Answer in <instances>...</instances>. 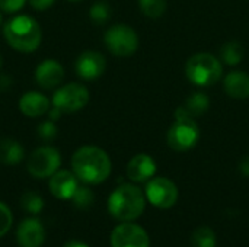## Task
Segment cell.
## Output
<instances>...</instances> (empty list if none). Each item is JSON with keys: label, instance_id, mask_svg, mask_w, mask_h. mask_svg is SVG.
I'll return each instance as SVG.
<instances>
[{"label": "cell", "instance_id": "1", "mask_svg": "<svg viewBox=\"0 0 249 247\" xmlns=\"http://www.w3.org/2000/svg\"><path fill=\"white\" fill-rule=\"evenodd\" d=\"M73 173L86 185H99L111 175V159L105 150L96 146H83L73 153Z\"/></svg>", "mask_w": 249, "mask_h": 247}, {"label": "cell", "instance_id": "2", "mask_svg": "<svg viewBox=\"0 0 249 247\" xmlns=\"http://www.w3.org/2000/svg\"><path fill=\"white\" fill-rule=\"evenodd\" d=\"M6 42L18 52H34L42 41V31L36 19L28 15L13 16L3 26Z\"/></svg>", "mask_w": 249, "mask_h": 247}, {"label": "cell", "instance_id": "3", "mask_svg": "<svg viewBox=\"0 0 249 247\" xmlns=\"http://www.w3.org/2000/svg\"><path fill=\"white\" fill-rule=\"evenodd\" d=\"M146 195L133 183L120 185L108 199V211L109 214L121 221L130 223L137 220L146 207Z\"/></svg>", "mask_w": 249, "mask_h": 247}, {"label": "cell", "instance_id": "4", "mask_svg": "<svg viewBox=\"0 0 249 247\" xmlns=\"http://www.w3.org/2000/svg\"><path fill=\"white\" fill-rule=\"evenodd\" d=\"M185 74L193 84L207 87L222 79L223 64L209 52H198L188 58L185 64Z\"/></svg>", "mask_w": 249, "mask_h": 247}, {"label": "cell", "instance_id": "5", "mask_svg": "<svg viewBox=\"0 0 249 247\" xmlns=\"http://www.w3.org/2000/svg\"><path fill=\"white\" fill-rule=\"evenodd\" d=\"M104 42L115 57H130L139 48L137 32L125 23H115L108 28L104 35Z\"/></svg>", "mask_w": 249, "mask_h": 247}, {"label": "cell", "instance_id": "6", "mask_svg": "<svg viewBox=\"0 0 249 247\" xmlns=\"http://www.w3.org/2000/svg\"><path fill=\"white\" fill-rule=\"evenodd\" d=\"M200 140V128L194 118L175 119L166 134L168 146L178 153H185L196 147Z\"/></svg>", "mask_w": 249, "mask_h": 247}, {"label": "cell", "instance_id": "7", "mask_svg": "<svg viewBox=\"0 0 249 247\" xmlns=\"http://www.w3.org/2000/svg\"><path fill=\"white\" fill-rule=\"evenodd\" d=\"M61 165V154L55 147L41 146L35 148L26 162V169L31 176L36 179L51 178Z\"/></svg>", "mask_w": 249, "mask_h": 247}, {"label": "cell", "instance_id": "8", "mask_svg": "<svg viewBox=\"0 0 249 247\" xmlns=\"http://www.w3.org/2000/svg\"><path fill=\"white\" fill-rule=\"evenodd\" d=\"M89 102V90L80 83H67L58 87L51 99L53 106L64 112H77Z\"/></svg>", "mask_w": 249, "mask_h": 247}, {"label": "cell", "instance_id": "9", "mask_svg": "<svg viewBox=\"0 0 249 247\" xmlns=\"http://www.w3.org/2000/svg\"><path fill=\"white\" fill-rule=\"evenodd\" d=\"M144 195L153 207L168 210L177 204L179 194L177 185L171 179L158 176V178H152L147 182Z\"/></svg>", "mask_w": 249, "mask_h": 247}, {"label": "cell", "instance_id": "10", "mask_svg": "<svg viewBox=\"0 0 249 247\" xmlns=\"http://www.w3.org/2000/svg\"><path fill=\"white\" fill-rule=\"evenodd\" d=\"M112 247H149L150 240L144 229L137 224L123 223L114 229L111 233Z\"/></svg>", "mask_w": 249, "mask_h": 247}, {"label": "cell", "instance_id": "11", "mask_svg": "<svg viewBox=\"0 0 249 247\" xmlns=\"http://www.w3.org/2000/svg\"><path fill=\"white\" fill-rule=\"evenodd\" d=\"M74 68L76 74L83 80H95L104 74L107 68V60L98 51H85L77 57Z\"/></svg>", "mask_w": 249, "mask_h": 247}, {"label": "cell", "instance_id": "12", "mask_svg": "<svg viewBox=\"0 0 249 247\" xmlns=\"http://www.w3.org/2000/svg\"><path fill=\"white\" fill-rule=\"evenodd\" d=\"M63 79H64V68L57 60L47 58L36 66L35 82L39 87L54 89L61 84Z\"/></svg>", "mask_w": 249, "mask_h": 247}, {"label": "cell", "instance_id": "13", "mask_svg": "<svg viewBox=\"0 0 249 247\" xmlns=\"http://www.w3.org/2000/svg\"><path fill=\"white\" fill-rule=\"evenodd\" d=\"M50 192L57 199H71L76 189L79 188V179L73 172L69 170H57L51 178L48 183Z\"/></svg>", "mask_w": 249, "mask_h": 247}, {"label": "cell", "instance_id": "14", "mask_svg": "<svg viewBox=\"0 0 249 247\" xmlns=\"http://www.w3.org/2000/svg\"><path fill=\"white\" fill-rule=\"evenodd\" d=\"M16 240L20 247H41L45 242V230L39 220H23L16 231Z\"/></svg>", "mask_w": 249, "mask_h": 247}, {"label": "cell", "instance_id": "15", "mask_svg": "<svg viewBox=\"0 0 249 247\" xmlns=\"http://www.w3.org/2000/svg\"><path fill=\"white\" fill-rule=\"evenodd\" d=\"M156 173L155 160L144 153L136 154L127 165V176L131 182L143 183L149 182Z\"/></svg>", "mask_w": 249, "mask_h": 247}, {"label": "cell", "instance_id": "16", "mask_svg": "<svg viewBox=\"0 0 249 247\" xmlns=\"http://www.w3.org/2000/svg\"><path fill=\"white\" fill-rule=\"evenodd\" d=\"M19 111L28 118H39L50 111V100L41 92H26L19 99Z\"/></svg>", "mask_w": 249, "mask_h": 247}, {"label": "cell", "instance_id": "17", "mask_svg": "<svg viewBox=\"0 0 249 247\" xmlns=\"http://www.w3.org/2000/svg\"><path fill=\"white\" fill-rule=\"evenodd\" d=\"M223 89L233 99L249 98V74L245 71H231L223 79Z\"/></svg>", "mask_w": 249, "mask_h": 247}, {"label": "cell", "instance_id": "18", "mask_svg": "<svg viewBox=\"0 0 249 247\" xmlns=\"http://www.w3.org/2000/svg\"><path fill=\"white\" fill-rule=\"evenodd\" d=\"M25 150L22 144L13 138L0 140V163L6 166H16L22 162Z\"/></svg>", "mask_w": 249, "mask_h": 247}, {"label": "cell", "instance_id": "19", "mask_svg": "<svg viewBox=\"0 0 249 247\" xmlns=\"http://www.w3.org/2000/svg\"><path fill=\"white\" fill-rule=\"evenodd\" d=\"M182 106L191 118H197L207 112V109L210 106V99L206 93L196 92L185 100V105H182Z\"/></svg>", "mask_w": 249, "mask_h": 247}, {"label": "cell", "instance_id": "20", "mask_svg": "<svg viewBox=\"0 0 249 247\" xmlns=\"http://www.w3.org/2000/svg\"><path fill=\"white\" fill-rule=\"evenodd\" d=\"M245 48L238 41H229L222 45L220 48V58L228 66H236L244 60Z\"/></svg>", "mask_w": 249, "mask_h": 247}, {"label": "cell", "instance_id": "21", "mask_svg": "<svg viewBox=\"0 0 249 247\" xmlns=\"http://www.w3.org/2000/svg\"><path fill=\"white\" fill-rule=\"evenodd\" d=\"M191 245L193 247H216L217 245L216 233L210 227L201 226L194 230L191 236Z\"/></svg>", "mask_w": 249, "mask_h": 247}, {"label": "cell", "instance_id": "22", "mask_svg": "<svg viewBox=\"0 0 249 247\" xmlns=\"http://www.w3.org/2000/svg\"><path fill=\"white\" fill-rule=\"evenodd\" d=\"M139 7L142 13L150 19L162 17L166 12L168 1L166 0H139Z\"/></svg>", "mask_w": 249, "mask_h": 247}, {"label": "cell", "instance_id": "23", "mask_svg": "<svg viewBox=\"0 0 249 247\" xmlns=\"http://www.w3.org/2000/svg\"><path fill=\"white\" fill-rule=\"evenodd\" d=\"M89 17L96 25L107 23L111 17V6L105 0H99L96 3H93L89 10Z\"/></svg>", "mask_w": 249, "mask_h": 247}, {"label": "cell", "instance_id": "24", "mask_svg": "<svg viewBox=\"0 0 249 247\" xmlns=\"http://www.w3.org/2000/svg\"><path fill=\"white\" fill-rule=\"evenodd\" d=\"M20 207L29 214H39L44 208V201L36 192H25L20 198Z\"/></svg>", "mask_w": 249, "mask_h": 247}, {"label": "cell", "instance_id": "25", "mask_svg": "<svg viewBox=\"0 0 249 247\" xmlns=\"http://www.w3.org/2000/svg\"><path fill=\"white\" fill-rule=\"evenodd\" d=\"M93 192L86 188V186H79L71 198L73 204L76 205V208H80V210H86L89 208L92 204H93Z\"/></svg>", "mask_w": 249, "mask_h": 247}, {"label": "cell", "instance_id": "26", "mask_svg": "<svg viewBox=\"0 0 249 247\" xmlns=\"http://www.w3.org/2000/svg\"><path fill=\"white\" fill-rule=\"evenodd\" d=\"M12 211L9 210V207L3 202H0V237H3L12 227Z\"/></svg>", "mask_w": 249, "mask_h": 247}, {"label": "cell", "instance_id": "27", "mask_svg": "<svg viewBox=\"0 0 249 247\" xmlns=\"http://www.w3.org/2000/svg\"><path fill=\"white\" fill-rule=\"evenodd\" d=\"M57 127H55V124H54V121H45V122H42V124H39V127H38V135L42 138V140H47V141H51V140H54L55 138V135H57Z\"/></svg>", "mask_w": 249, "mask_h": 247}, {"label": "cell", "instance_id": "28", "mask_svg": "<svg viewBox=\"0 0 249 247\" xmlns=\"http://www.w3.org/2000/svg\"><path fill=\"white\" fill-rule=\"evenodd\" d=\"M28 0H0V10L4 13H16L22 10Z\"/></svg>", "mask_w": 249, "mask_h": 247}, {"label": "cell", "instance_id": "29", "mask_svg": "<svg viewBox=\"0 0 249 247\" xmlns=\"http://www.w3.org/2000/svg\"><path fill=\"white\" fill-rule=\"evenodd\" d=\"M31 7H34L35 10H47L50 9L55 0H28Z\"/></svg>", "mask_w": 249, "mask_h": 247}, {"label": "cell", "instance_id": "30", "mask_svg": "<svg viewBox=\"0 0 249 247\" xmlns=\"http://www.w3.org/2000/svg\"><path fill=\"white\" fill-rule=\"evenodd\" d=\"M12 87V77L0 73V92H6Z\"/></svg>", "mask_w": 249, "mask_h": 247}, {"label": "cell", "instance_id": "31", "mask_svg": "<svg viewBox=\"0 0 249 247\" xmlns=\"http://www.w3.org/2000/svg\"><path fill=\"white\" fill-rule=\"evenodd\" d=\"M239 172L249 178V156H245L241 162H239Z\"/></svg>", "mask_w": 249, "mask_h": 247}, {"label": "cell", "instance_id": "32", "mask_svg": "<svg viewBox=\"0 0 249 247\" xmlns=\"http://www.w3.org/2000/svg\"><path fill=\"white\" fill-rule=\"evenodd\" d=\"M61 114H63V112H61L58 108H55V106L50 108V111H48V116H50L51 121H58V119L61 118Z\"/></svg>", "mask_w": 249, "mask_h": 247}, {"label": "cell", "instance_id": "33", "mask_svg": "<svg viewBox=\"0 0 249 247\" xmlns=\"http://www.w3.org/2000/svg\"><path fill=\"white\" fill-rule=\"evenodd\" d=\"M63 247H89L88 245H85V243H82V242H79V240H71V242H67L66 245Z\"/></svg>", "mask_w": 249, "mask_h": 247}, {"label": "cell", "instance_id": "34", "mask_svg": "<svg viewBox=\"0 0 249 247\" xmlns=\"http://www.w3.org/2000/svg\"><path fill=\"white\" fill-rule=\"evenodd\" d=\"M1 67H3V57H1V54H0V70H1Z\"/></svg>", "mask_w": 249, "mask_h": 247}, {"label": "cell", "instance_id": "35", "mask_svg": "<svg viewBox=\"0 0 249 247\" xmlns=\"http://www.w3.org/2000/svg\"><path fill=\"white\" fill-rule=\"evenodd\" d=\"M69 1H73V3H76V1H82V0H69Z\"/></svg>", "mask_w": 249, "mask_h": 247}, {"label": "cell", "instance_id": "36", "mask_svg": "<svg viewBox=\"0 0 249 247\" xmlns=\"http://www.w3.org/2000/svg\"><path fill=\"white\" fill-rule=\"evenodd\" d=\"M0 25H1V13H0Z\"/></svg>", "mask_w": 249, "mask_h": 247}]
</instances>
